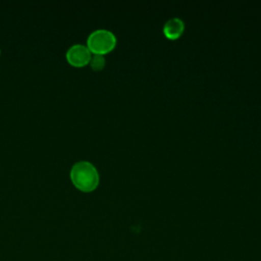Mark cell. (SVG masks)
<instances>
[{
	"mask_svg": "<svg viewBox=\"0 0 261 261\" xmlns=\"http://www.w3.org/2000/svg\"><path fill=\"white\" fill-rule=\"evenodd\" d=\"M69 176L72 184L81 191L90 192L99 184V172L96 166L87 160H80L72 164Z\"/></svg>",
	"mask_w": 261,
	"mask_h": 261,
	"instance_id": "1",
	"label": "cell"
},
{
	"mask_svg": "<svg viewBox=\"0 0 261 261\" xmlns=\"http://www.w3.org/2000/svg\"><path fill=\"white\" fill-rule=\"evenodd\" d=\"M116 45L115 35L105 29H98L90 33L87 38V46L94 54H105Z\"/></svg>",
	"mask_w": 261,
	"mask_h": 261,
	"instance_id": "2",
	"label": "cell"
},
{
	"mask_svg": "<svg viewBox=\"0 0 261 261\" xmlns=\"http://www.w3.org/2000/svg\"><path fill=\"white\" fill-rule=\"evenodd\" d=\"M65 57L69 64L80 67L90 62L92 54L87 45L76 43L68 47L65 53Z\"/></svg>",
	"mask_w": 261,
	"mask_h": 261,
	"instance_id": "3",
	"label": "cell"
},
{
	"mask_svg": "<svg viewBox=\"0 0 261 261\" xmlns=\"http://www.w3.org/2000/svg\"><path fill=\"white\" fill-rule=\"evenodd\" d=\"M185 30V22L179 17H171L165 21L163 25V33L168 39L178 38Z\"/></svg>",
	"mask_w": 261,
	"mask_h": 261,
	"instance_id": "4",
	"label": "cell"
},
{
	"mask_svg": "<svg viewBox=\"0 0 261 261\" xmlns=\"http://www.w3.org/2000/svg\"><path fill=\"white\" fill-rule=\"evenodd\" d=\"M90 65L95 70H100L105 65V58L101 54H94L90 59Z\"/></svg>",
	"mask_w": 261,
	"mask_h": 261,
	"instance_id": "5",
	"label": "cell"
},
{
	"mask_svg": "<svg viewBox=\"0 0 261 261\" xmlns=\"http://www.w3.org/2000/svg\"><path fill=\"white\" fill-rule=\"evenodd\" d=\"M0 54H1V49H0Z\"/></svg>",
	"mask_w": 261,
	"mask_h": 261,
	"instance_id": "6",
	"label": "cell"
}]
</instances>
